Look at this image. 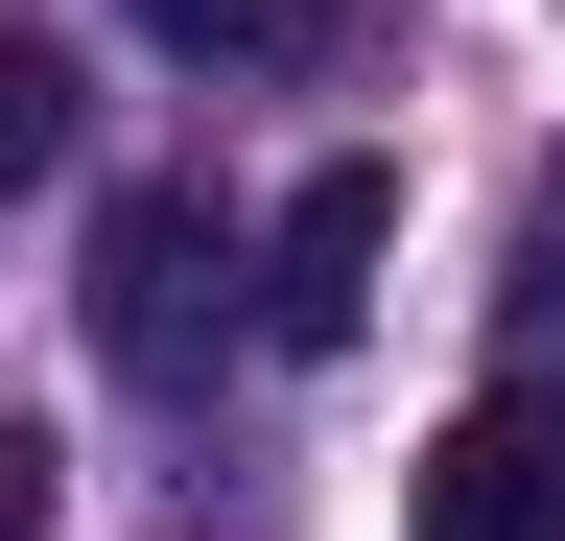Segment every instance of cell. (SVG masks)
Returning <instances> with one entry per match:
<instances>
[{
	"label": "cell",
	"mask_w": 565,
	"mask_h": 541,
	"mask_svg": "<svg viewBox=\"0 0 565 541\" xmlns=\"http://www.w3.org/2000/svg\"><path fill=\"white\" fill-rule=\"evenodd\" d=\"M24 165H71V72H47V47H0V188H24Z\"/></svg>",
	"instance_id": "5"
},
{
	"label": "cell",
	"mask_w": 565,
	"mask_h": 541,
	"mask_svg": "<svg viewBox=\"0 0 565 541\" xmlns=\"http://www.w3.org/2000/svg\"><path fill=\"white\" fill-rule=\"evenodd\" d=\"M377 259H401V165H307L282 236H259V329L282 354H353L377 329Z\"/></svg>",
	"instance_id": "2"
},
{
	"label": "cell",
	"mask_w": 565,
	"mask_h": 541,
	"mask_svg": "<svg viewBox=\"0 0 565 541\" xmlns=\"http://www.w3.org/2000/svg\"><path fill=\"white\" fill-rule=\"evenodd\" d=\"M236 306H259V283H236V236H212L189 188H118V213H95V354H118V377H189Z\"/></svg>",
	"instance_id": "1"
},
{
	"label": "cell",
	"mask_w": 565,
	"mask_h": 541,
	"mask_svg": "<svg viewBox=\"0 0 565 541\" xmlns=\"http://www.w3.org/2000/svg\"><path fill=\"white\" fill-rule=\"evenodd\" d=\"M0 541H47V447L24 424H0Z\"/></svg>",
	"instance_id": "6"
},
{
	"label": "cell",
	"mask_w": 565,
	"mask_h": 541,
	"mask_svg": "<svg viewBox=\"0 0 565 541\" xmlns=\"http://www.w3.org/2000/svg\"><path fill=\"white\" fill-rule=\"evenodd\" d=\"M424 541H565V377H494L424 447Z\"/></svg>",
	"instance_id": "3"
},
{
	"label": "cell",
	"mask_w": 565,
	"mask_h": 541,
	"mask_svg": "<svg viewBox=\"0 0 565 541\" xmlns=\"http://www.w3.org/2000/svg\"><path fill=\"white\" fill-rule=\"evenodd\" d=\"M118 24H141V47H330L353 0H118Z\"/></svg>",
	"instance_id": "4"
}]
</instances>
